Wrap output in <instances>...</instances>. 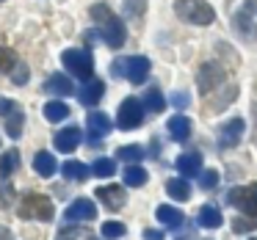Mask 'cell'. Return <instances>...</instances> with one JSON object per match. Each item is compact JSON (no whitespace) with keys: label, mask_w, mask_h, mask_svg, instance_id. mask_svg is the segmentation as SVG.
Returning a JSON list of instances; mask_svg holds the SVG:
<instances>
[{"label":"cell","mask_w":257,"mask_h":240,"mask_svg":"<svg viewBox=\"0 0 257 240\" xmlns=\"http://www.w3.org/2000/svg\"><path fill=\"white\" fill-rule=\"evenodd\" d=\"M251 138L257 141V102L251 105Z\"/></svg>","instance_id":"8d00e7d4"},{"label":"cell","mask_w":257,"mask_h":240,"mask_svg":"<svg viewBox=\"0 0 257 240\" xmlns=\"http://www.w3.org/2000/svg\"><path fill=\"white\" fill-rule=\"evenodd\" d=\"M141 122H144V102L136 100V97H124L119 111H116L119 130H136Z\"/></svg>","instance_id":"52a82bcc"},{"label":"cell","mask_w":257,"mask_h":240,"mask_svg":"<svg viewBox=\"0 0 257 240\" xmlns=\"http://www.w3.org/2000/svg\"><path fill=\"white\" fill-rule=\"evenodd\" d=\"M196 83H199V91L207 97V94H210V91L216 89L218 83H224V69L218 67V64L207 61L205 67L199 69V75H196Z\"/></svg>","instance_id":"9c48e42d"},{"label":"cell","mask_w":257,"mask_h":240,"mask_svg":"<svg viewBox=\"0 0 257 240\" xmlns=\"http://www.w3.org/2000/svg\"><path fill=\"white\" fill-rule=\"evenodd\" d=\"M91 17H94V23H100V39H105L108 47L119 50V47L124 45V39H127V31H124L122 20H119L105 3L91 6Z\"/></svg>","instance_id":"6da1fadb"},{"label":"cell","mask_w":257,"mask_h":240,"mask_svg":"<svg viewBox=\"0 0 257 240\" xmlns=\"http://www.w3.org/2000/svg\"><path fill=\"white\" fill-rule=\"evenodd\" d=\"M144 237H147V240H163V232H158V229H147Z\"/></svg>","instance_id":"74e56055"},{"label":"cell","mask_w":257,"mask_h":240,"mask_svg":"<svg viewBox=\"0 0 257 240\" xmlns=\"http://www.w3.org/2000/svg\"><path fill=\"white\" fill-rule=\"evenodd\" d=\"M14 111H20L17 102H14V100H3V97H0V116H6V119H9Z\"/></svg>","instance_id":"e575fe53"},{"label":"cell","mask_w":257,"mask_h":240,"mask_svg":"<svg viewBox=\"0 0 257 240\" xmlns=\"http://www.w3.org/2000/svg\"><path fill=\"white\" fill-rule=\"evenodd\" d=\"M86 127H89V133H86L89 144H97V141L108 138V133L113 130L108 113H102V111H89V116H86Z\"/></svg>","instance_id":"ba28073f"},{"label":"cell","mask_w":257,"mask_h":240,"mask_svg":"<svg viewBox=\"0 0 257 240\" xmlns=\"http://www.w3.org/2000/svg\"><path fill=\"white\" fill-rule=\"evenodd\" d=\"M17 166H20V155L14 149H9L6 155H0V177L3 179H9L14 171H17Z\"/></svg>","instance_id":"cb8c5ba5"},{"label":"cell","mask_w":257,"mask_h":240,"mask_svg":"<svg viewBox=\"0 0 257 240\" xmlns=\"http://www.w3.org/2000/svg\"><path fill=\"white\" fill-rule=\"evenodd\" d=\"M102 94H105V83H102V80H89V83H83L78 89L80 105H97V102L102 100Z\"/></svg>","instance_id":"4fadbf2b"},{"label":"cell","mask_w":257,"mask_h":240,"mask_svg":"<svg viewBox=\"0 0 257 240\" xmlns=\"http://www.w3.org/2000/svg\"><path fill=\"white\" fill-rule=\"evenodd\" d=\"M196 223H199L202 229H218L224 223V218H221V212H218V207L205 204L199 210V215H196Z\"/></svg>","instance_id":"ffe728a7"},{"label":"cell","mask_w":257,"mask_h":240,"mask_svg":"<svg viewBox=\"0 0 257 240\" xmlns=\"http://www.w3.org/2000/svg\"><path fill=\"white\" fill-rule=\"evenodd\" d=\"M199 185H202L205 190L216 188V185H218V171H216V168H207V171H202V174H199Z\"/></svg>","instance_id":"1f68e13d"},{"label":"cell","mask_w":257,"mask_h":240,"mask_svg":"<svg viewBox=\"0 0 257 240\" xmlns=\"http://www.w3.org/2000/svg\"><path fill=\"white\" fill-rule=\"evenodd\" d=\"M191 119L188 116H172L169 119V135H172L174 141H180V144H185V141L191 138Z\"/></svg>","instance_id":"ac0fdd59"},{"label":"cell","mask_w":257,"mask_h":240,"mask_svg":"<svg viewBox=\"0 0 257 240\" xmlns=\"http://www.w3.org/2000/svg\"><path fill=\"white\" fill-rule=\"evenodd\" d=\"M169 102H172L174 108H185V105H188V91H172Z\"/></svg>","instance_id":"836d02e7"},{"label":"cell","mask_w":257,"mask_h":240,"mask_svg":"<svg viewBox=\"0 0 257 240\" xmlns=\"http://www.w3.org/2000/svg\"><path fill=\"white\" fill-rule=\"evenodd\" d=\"M177 171L183 174V177H196V174H202L205 168H202V155L199 152H183V155L177 157Z\"/></svg>","instance_id":"5bb4252c"},{"label":"cell","mask_w":257,"mask_h":240,"mask_svg":"<svg viewBox=\"0 0 257 240\" xmlns=\"http://www.w3.org/2000/svg\"><path fill=\"white\" fill-rule=\"evenodd\" d=\"M257 221H235V232H246V229H254Z\"/></svg>","instance_id":"d590c367"},{"label":"cell","mask_w":257,"mask_h":240,"mask_svg":"<svg viewBox=\"0 0 257 240\" xmlns=\"http://www.w3.org/2000/svg\"><path fill=\"white\" fill-rule=\"evenodd\" d=\"M0 240H12V232L6 226H0Z\"/></svg>","instance_id":"ab89813d"},{"label":"cell","mask_w":257,"mask_h":240,"mask_svg":"<svg viewBox=\"0 0 257 240\" xmlns=\"http://www.w3.org/2000/svg\"><path fill=\"white\" fill-rule=\"evenodd\" d=\"M61 174L69 179V182H86L89 174H91V168L86 166V163H80V160H67L61 166Z\"/></svg>","instance_id":"d6986e66"},{"label":"cell","mask_w":257,"mask_h":240,"mask_svg":"<svg viewBox=\"0 0 257 240\" xmlns=\"http://www.w3.org/2000/svg\"><path fill=\"white\" fill-rule=\"evenodd\" d=\"M80 138H83L80 127H75V124H72V127H64V130H58V133H56V149L72 152V149H78Z\"/></svg>","instance_id":"9a60e30c"},{"label":"cell","mask_w":257,"mask_h":240,"mask_svg":"<svg viewBox=\"0 0 257 240\" xmlns=\"http://www.w3.org/2000/svg\"><path fill=\"white\" fill-rule=\"evenodd\" d=\"M116 155H119V160H124V163H139V160H144V149H141L139 144H127V146H122V149H119Z\"/></svg>","instance_id":"83f0119b"},{"label":"cell","mask_w":257,"mask_h":240,"mask_svg":"<svg viewBox=\"0 0 257 240\" xmlns=\"http://www.w3.org/2000/svg\"><path fill=\"white\" fill-rule=\"evenodd\" d=\"M227 204L238 207L246 215H257V185H238V188L227 190ZM254 221V218H251Z\"/></svg>","instance_id":"8992f818"},{"label":"cell","mask_w":257,"mask_h":240,"mask_svg":"<svg viewBox=\"0 0 257 240\" xmlns=\"http://www.w3.org/2000/svg\"><path fill=\"white\" fill-rule=\"evenodd\" d=\"M97 215V207L91 199H75L72 204L67 207V212H64V218H67L69 223H78V221H91V218Z\"/></svg>","instance_id":"8fae6325"},{"label":"cell","mask_w":257,"mask_h":240,"mask_svg":"<svg viewBox=\"0 0 257 240\" xmlns=\"http://www.w3.org/2000/svg\"><path fill=\"white\" fill-rule=\"evenodd\" d=\"M45 91L47 94H56V97H69V94H75V86L69 83L67 75H50L45 80Z\"/></svg>","instance_id":"e0dca14e"},{"label":"cell","mask_w":257,"mask_h":240,"mask_svg":"<svg viewBox=\"0 0 257 240\" xmlns=\"http://www.w3.org/2000/svg\"><path fill=\"white\" fill-rule=\"evenodd\" d=\"M243 130H246L243 119H229V122L221 127V133H218V146H221V149L238 146L240 138H243Z\"/></svg>","instance_id":"30bf717a"},{"label":"cell","mask_w":257,"mask_h":240,"mask_svg":"<svg viewBox=\"0 0 257 240\" xmlns=\"http://www.w3.org/2000/svg\"><path fill=\"white\" fill-rule=\"evenodd\" d=\"M34 168L39 171V177H53V174L58 171V163H56V157H53L50 152H36Z\"/></svg>","instance_id":"44dd1931"},{"label":"cell","mask_w":257,"mask_h":240,"mask_svg":"<svg viewBox=\"0 0 257 240\" xmlns=\"http://www.w3.org/2000/svg\"><path fill=\"white\" fill-rule=\"evenodd\" d=\"M144 0H124V12H127V17H141L144 14Z\"/></svg>","instance_id":"d6a6232c"},{"label":"cell","mask_w":257,"mask_h":240,"mask_svg":"<svg viewBox=\"0 0 257 240\" xmlns=\"http://www.w3.org/2000/svg\"><path fill=\"white\" fill-rule=\"evenodd\" d=\"M100 232H102V237H108V240H119V237H124L127 229H124V223H119V221H105Z\"/></svg>","instance_id":"f546056e"},{"label":"cell","mask_w":257,"mask_h":240,"mask_svg":"<svg viewBox=\"0 0 257 240\" xmlns=\"http://www.w3.org/2000/svg\"><path fill=\"white\" fill-rule=\"evenodd\" d=\"M144 182H147V171L141 166H127L124 168V185H130V188H141Z\"/></svg>","instance_id":"d4e9b609"},{"label":"cell","mask_w":257,"mask_h":240,"mask_svg":"<svg viewBox=\"0 0 257 240\" xmlns=\"http://www.w3.org/2000/svg\"><path fill=\"white\" fill-rule=\"evenodd\" d=\"M23 124H25V113H23V111H14L12 116L6 119V133H9V138H20V135H23Z\"/></svg>","instance_id":"484cf974"},{"label":"cell","mask_w":257,"mask_h":240,"mask_svg":"<svg viewBox=\"0 0 257 240\" xmlns=\"http://www.w3.org/2000/svg\"><path fill=\"white\" fill-rule=\"evenodd\" d=\"M155 215H158V221H161L166 229H180L183 221H185V215L177 210V207H172V204H161L155 210Z\"/></svg>","instance_id":"2e32d148"},{"label":"cell","mask_w":257,"mask_h":240,"mask_svg":"<svg viewBox=\"0 0 257 240\" xmlns=\"http://www.w3.org/2000/svg\"><path fill=\"white\" fill-rule=\"evenodd\" d=\"M113 171H116V163L111 157H97L94 166H91V174H97V177H111Z\"/></svg>","instance_id":"f1b7e54d"},{"label":"cell","mask_w":257,"mask_h":240,"mask_svg":"<svg viewBox=\"0 0 257 240\" xmlns=\"http://www.w3.org/2000/svg\"><path fill=\"white\" fill-rule=\"evenodd\" d=\"M141 102H144L147 111H152V113H161L163 108H166V102H163V94H161L158 89H150V91L144 94V100H141Z\"/></svg>","instance_id":"4316f807"},{"label":"cell","mask_w":257,"mask_h":240,"mask_svg":"<svg viewBox=\"0 0 257 240\" xmlns=\"http://www.w3.org/2000/svg\"><path fill=\"white\" fill-rule=\"evenodd\" d=\"M166 190H169V196H172V199H177V201H188L191 199V185H188V179H185V177L169 179Z\"/></svg>","instance_id":"7402d4cb"},{"label":"cell","mask_w":257,"mask_h":240,"mask_svg":"<svg viewBox=\"0 0 257 240\" xmlns=\"http://www.w3.org/2000/svg\"><path fill=\"white\" fill-rule=\"evenodd\" d=\"M20 215L23 218H36V221H53L56 210H53V201L45 193H28L20 201Z\"/></svg>","instance_id":"5b68a950"},{"label":"cell","mask_w":257,"mask_h":240,"mask_svg":"<svg viewBox=\"0 0 257 240\" xmlns=\"http://www.w3.org/2000/svg\"><path fill=\"white\" fill-rule=\"evenodd\" d=\"M174 12H177L180 20H185L191 25H210L216 20L213 6L205 0H174Z\"/></svg>","instance_id":"7a4b0ae2"},{"label":"cell","mask_w":257,"mask_h":240,"mask_svg":"<svg viewBox=\"0 0 257 240\" xmlns=\"http://www.w3.org/2000/svg\"><path fill=\"white\" fill-rule=\"evenodd\" d=\"M61 64L67 67V72L72 75V78H78V80H94L91 75H94V61H91V53L89 50H64L61 53Z\"/></svg>","instance_id":"3957f363"},{"label":"cell","mask_w":257,"mask_h":240,"mask_svg":"<svg viewBox=\"0 0 257 240\" xmlns=\"http://www.w3.org/2000/svg\"><path fill=\"white\" fill-rule=\"evenodd\" d=\"M25 72H28V69H25V64H20V67H17V86L25 83Z\"/></svg>","instance_id":"f35d334b"},{"label":"cell","mask_w":257,"mask_h":240,"mask_svg":"<svg viewBox=\"0 0 257 240\" xmlns=\"http://www.w3.org/2000/svg\"><path fill=\"white\" fill-rule=\"evenodd\" d=\"M111 75L116 78H127L130 83H144L150 78V58L144 56H130V58H122V61L111 64Z\"/></svg>","instance_id":"277c9868"},{"label":"cell","mask_w":257,"mask_h":240,"mask_svg":"<svg viewBox=\"0 0 257 240\" xmlns=\"http://www.w3.org/2000/svg\"><path fill=\"white\" fill-rule=\"evenodd\" d=\"M69 116V105H64L61 100H50L45 105V119L47 122H64Z\"/></svg>","instance_id":"603a6c76"},{"label":"cell","mask_w":257,"mask_h":240,"mask_svg":"<svg viewBox=\"0 0 257 240\" xmlns=\"http://www.w3.org/2000/svg\"><path fill=\"white\" fill-rule=\"evenodd\" d=\"M14 67H20L17 56L12 50H0V75H9Z\"/></svg>","instance_id":"4dcf8cb0"},{"label":"cell","mask_w":257,"mask_h":240,"mask_svg":"<svg viewBox=\"0 0 257 240\" xmlns=\"http://www.w3.org/2000/svg\"><path fill=\"white\" fill-rule=\"evenodd\" d=\"M97 199H100L108 210H119V207H124V201H127V193H124L119 185H105V188H97Z\"/></svg>","instance_id":"7c38bea8"},{"label":"cell","mask_w":257,"mask_h":240,"mask_svg":"<svg viewBox=\"0 0 257 240\" xmlns=\"http://www.w3.org/2000/svg\"><path fill=\"white\" fill-rule=\"evenodd\" d=\"M251 240H254V237H251Z\"/></svg>","instance_id":"60d3db41"}]
</instances>
